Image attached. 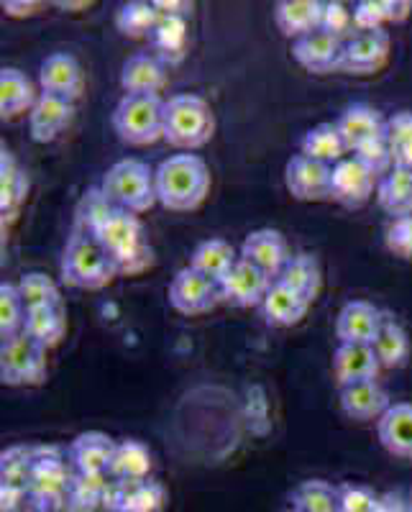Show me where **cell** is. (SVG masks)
I'll return each instance as SVG.
<instances>
[{
    "label": "cell",
    "instance_id": "ffe728a7",
    "mask_svg": "<svg viewBox=\"0 0 412 512\" xmlns=\"http://www.w3.org/2000/svg\"><path fill=\"white\" fill-rule=\"evenodd\" d=\"M382 372L379 356L374 346L364 344H338L333 351V377L338 387L356 382H372Z\"/></svg>",
    "mask_w": 412,
    "mask_h": 512
},
{
    "label": "cell",
    "instance_id": "f546056e",
    "mask_svg": "<svg viewBox=\"0 0 412 512\" xmlns=\"http://www.w3.org/2000/svg\"><path fill=\"white\" fill-rule=\"evenodd\" d=\"M300 154L336 167L338 162L346 159L349 149H346V141H343L336 123H318L310 131H305V136L300 139Z\"/></svg>",
    "mask_w": 412,
    "mask_h": 512
},
{
    "label": "cell",
    "instance_id": "60d3db41",
    "mask_svg": "<svg viewBox=\"0 0 412 512\" xmlns=\"http://www.w3.org/2000/svg\"><path fill=\"white\" fill-rule=\"evenodd\" d=\"M387 146L395 167L412 169V111L387 118Z\"/></svg>",
    "mask_w": 412,
    "mask_h": 512
},
{
    "label": "cell",
    "instance_id": "4dcf8cb0",
    "mask_svg": "<svg viewBox=\"0 0 412 512\" xmlns=\"http://www.w3.org/2000/svg\"><path fill=\"white\" fill-rule=\"evenodd\" d=\"M377 203L392 218L412 216V169H389L379 180Z\"/></svg>",
    "mask_w": 412,
    "mask_h": 512
},
{
    "label": "cell",
    "instance_id": "4fadbf2b",
    "mask_svg": "<svg viewBox=\"0 0 412 512\" xmlns=\"http://www.w3.org/2000/svg\"><path fill=\"white\" fill-rule=\"evenodd\" d=\"M389 57L387 31H356L343 44L341 72L349 75H374Z\"/></svg>",
    "mask_w": 412,
    "mask_h": 512
},
{
    "label": "cell",
    "instance_id": "bcb514c9",
    "mask_svg": "<svg viewBox=\"0 0 412 512\" xmlns=\"http://www.w3.org/2000/svg\"><path fill=\"white\" fill-rule=\"evenodd\" d=\"M341 487V512H379L382 495L364 484H338Z\"/></svg>",
    "mask_w": 412,
    "mask_h": 512
},
{
    "label": "cell",
    "instance_id": "9a60e30c",
    "mask_svg": "<svg viewBox=\"0 0 412 512\" xmlns=\"http://www.w3.org/2000/svg\"><path fill=\"white\" fill-rule=\"evenodd\" d=\"M290 249H287V239L277 228H256L241 244V259L254 264L256 269L267 272L272 280H277L285 264L290 262Z\"/></svg>",
    "mask_w": 412,
    "mask_h": 512
},
{
    "label": "cell",
    "instance_id": "e0dca14e",
    "mask_svg": "<svg viewBox=\"0 0 412 512\" xmlns=\"http://www.w3.org/2000/svg\"><path fill=\"white\" fill-rule=\"evenodd\" d=\"M82 67L72 54L54 52L41 62L39 88L41 93L57 95V98L75 103L82 93Z\"/></svg>",
    "mask_w": 412,
    "mask_h": 512
},
{
    "label": "cell",
    "instance_id": "681fc988",
    "mask_svg": "<svg viewBox=\"0 0 412 512\" xmlns=\"http://www.w3.org/2000/svg\"><path fill=\"white\" fill-rule=\"evenodd\" d=\"M41 3H16V0H3V11L8 16H34Z\"/></svg>",
    "mask_w": 412,
    "mask_h": 512
},
{
    "label": "cell",
    "instance_id": "836d02e7",
    "mask_svg": "<svg viewBox=\"0 0 412 512\" xmlns=\"http://www.w3.org/2000/svg\"><path fill=\"white\" fill-rule=\"evenodd\" d=\"M374 351H377L382 369H400L410 359V336H407L400 320L392 318L389 313H384L382 331L374 341Z\"/></svg>",
    "mask_w": 412,
    "mask_h": 512
},
{
    "label": "cell",
    "instance_id": "5bb4252c",
    "mask_svg": "<svg viewBox=\"0 0 412 512\" xmlns=\"http://www.w3.org/2000/svg\"><path fill=\"white\" fill-rule=\"evenodd\" d=\"M336 126L338 131H341L343 141H346L349 154H356L361 152L364 146L387 139V118H382V113H379L377 108H372V105L366 103L349 105V108L338 116Z\"/></svg>",
    "mask_w": 412,
    "mask_h": 512
},
{
    "label": "cell",
    "instance_id": "d6986e66",
    "mask_svg": "<svg viewBox=\"0 0 412 512\" xmlns=\"http://www.w3.org/2000/svg\"><path fill=\"white\" fill-rule=\"evenodd\" d=\"M72 116H75V103L72 100L39 93V100H36L29 113L31 139L36 144H49V141L62 134L64 128L70 126Z\"/></svg>",
    "mask_w": 412,
    "mask_h": 512
},
{
    "label": "cell",
    "instance_id": "816d5d0a",
    "mask_svg": "<svg viewBox=\"0 0 412 512\" xmlns=\"http://www.w3.org/2000/svg\"><path fill=\"white\" fill-rule=\"evenodd\" d=\"M287 512H297V510H287Z\"/></svg>",
    "mask_w": 412,
    "mask_h": 512
},
{
    "label": "cell",
    "instance_id": "ba28073f",
    "mask_svg": "<svg viewBox=\"0 0 412 512\" xmlns=\"http://www.w3.org/2000/svg\"><path fill=\"white\" fill-rule=\"evenodd\" d=\"M285 185L295 200L323 203V200H331L333 167L305 154H295L285 167Z\"/></svg>",
    "mask_w": 412,
    "mask_h": 512
},
{
    "label": "cell",
    "instance_id": "7dc6e473",
    "mask_svg": "<svg viewBox=\"0 0 412 512\" xmlns=\"http://www.w3.org/2000/svg\"><path fill=\"white\" fill-rule=\"evenodd\" d=\"M351 157L359 159L361 164H366V167L372 169L374 175H387L389 169H395V162H392V152H389V146H387V139L377 141V144H369L364 146L361 152L351 154Z\"/></svg>",
    "mask_w": 412,
    "mask_h": 512
},
{
    "label": "cell",
    "instance_id": "9c48e42d",
    "mask_svg": "<svg viewBox=\"0 0 412 512\" xmlns=\"http://www.w3.org/2000/svg\"><path fill=\"white\" fill-rule=\"evenodd\" d=\"M221 303V287L192 267L180 269L169 282V305L182 315H205Z\"/></svg>",
    "mask_w": 412,
    "mask_h": 512
},
{
    "label": "cell",
    "instance_id": "3957f363",
    "mask_svg": "<svg viewBox=\"0 0 412 512\" xmlns=\"http://www.w3.org/2000/svg\"><path fill=\"white\" fill-rule=\"evenodd\" d=\"M215 116L208 100L180 93L164 103V141L182 152H195L213 139Z\"/></svg>",
    "mask_w": 412,
    "mask_h": 512
},
{
    "label": "cell",
    "instance_id": "4316f807",
    "mask_svg": "<svg viewBox=\"0 0 412 512\" xmlns=\"http://www.w3.org/2000/svg\"><path fill=\"white\" fill-rule=\"evenodd\" d=\"M310 303L305 297H300L297 292H292L290 287H285L282 282L274 280L272 290L267 292L262 303V315L269 326L274 328H290L297 326L305 313H308Z\"/></svg>",
    "mask_w": 412,
    "mask_h": 512
},
{
    "label": "cell",
    "instance_id": "2e32d148",
    "mask_svg": "<svg viewBox=\"0 0 412 512\" xmlns=\"http://www.w3.org/2000/svg\"><path fill=\"white\" fill-rule=\"evenodd\" d=\"M384 313L377 305L366 300H351L341 308L336 318L338 344H364L374 346L379 331H382Z\"/></svg>",
    "mask_w": 412,
    "mask_h": 512
},
{
    "label": "cell",
    "instance_id": "7a4b0ae2",
    "mask_svg": "<svg viewBox=\"0 0 412 512\" xmlns=\"http://www.w3.org/2000/svg\"><path fill=\"white\" fill-rule=\"evenodd\" d=\"M93 239L103 246L105 254L111 256L116 274H141L154 262V251L146 239L144 223L136 213L116 208Z\"/></svg>",
    "mask_w": 412,
    "mask_h": 512
},
{
    "label": "cell",
    "instance_id": "d590c367",
    "mask_svg": "<svg viewBox=\"0 0 412 512\" xmlns=\"http://www.w3.org/2000/svg\"><path fill=\"white\" fill-rule=\"evenodd\" d=\"M149 39L154 44V57L162 59L164 64L180 62L187 44V18L162 16Z\"/></svg>",
    "mask_w": 412,
    "mask_h": 512
},
{
    "label": "cell",
    "instance_id": "ab89813d",
    "mask_svg": "<svg viewBox=\"0 0 412 512\" xmlns=\"http://www.w3.org/2000/svg\"><path fill=\"white\" fill-rule=\"evenodd\" d=\"M113 203L105 198V192L98 187H90L85 195L80 198V205H77V233H88V236H95L98 228L103 226L113 213Z\"/></svg>",
    "mask_w": 412,
    "mask_h": 512
},
{
    "label": "cell",
    "instance_id": "484cf974",
    "mask_svg": "<svg viewBox=\"0 0 412 512\" xmlns=\"http://www.w3.org/2000/svg\"><path fill=\"white\" fill-rule=\"evenodd\" d=\"M36 100H39V93L26 72H21L18 67L0 70V116L11 121L21 113H31Z\"/></svg>",
    "mask_w": 412,
    "mask_h": 512
},
{
    "label": "cell",
    "instance_id": "5b68a950",
    "mask_svg": "<svg viewBox=\"0 0 412 512\" xmlns=\"http://www.w3.org/2000/svg\"><path fill=\"white\" fill-rule=\"evenodd\" d=\"M162 95H123L113 108V131L128 146H149L164 139Z\"/></svg>",
    "mask_w": 412,
    "mask_h": 512
},
{
    "label": "cell",
    "instance_id": "52a82bcc",
    "mask_svg": "<svg viewBox=\"0 0 412 512\" xmlns=\"http://www.w3.org/2000/svg\"><path fill=\"white\" fill-rule=\"evenodd\" d=\"M0 379L8 387L41 384L47 379V349L26 333L8 338L0 346Z\"/></svg>",
    "mask_w": 412,
    "mask_h": 512
},
{
    "label": "cell",
    "instance_id": "ac0fdd59",
    "mask_svg": "<svg viewBox=\"0 0 412 512\" xmlns=\"http://www.w3.org/2000/svg\"><path fill=\"white\" fill-rule=\"evenodd\" d=\"M338 402L346 418L359 420V423H369V420H382V415L392 408L389 395L384 392L382 384L377 379L372 382H356L346 384L338 392Z\"/></svg>",
    "mask_w": 412,
    "mask_h": 512
},
{
    "label": "cell",
    "instance_id": "d6a6232c",
    "mask_svg": "<svg viewBox=\"0 0 412 512\" xmlns=\"http://www.w3.org/2000/svg\"><path fill=\"white\" fill-rule=\"evenodd\" d=\"M29 195V175L8 149L0 154V213L11 216Z\"/></svg>",
    "mask_w": 412,
    "mask_h": 512
},
{
    "label": "cell",
    "instance_id": "b9f144b4",
    "mask_svg": "<svg viewBox=\"0 0 412 512\" xmlns=\"http://www.w3.org/2000/svg\"><path fill=\"white\" fill-rule=\"evenodd\" d=\"M26 323V305L18 295V287L13 282H3L0 285V338H8L24 333Z\"/></svg>",
    "mask_w": 412,
    "mask_h": 512
},
{
    "label": "cell",
    "instance_id": "6da1fadb",
    "mask_svg": "<svg viewBox=\"0 0 412 512\" xmlns=\"http://www.w3.org/2000/svg\"><path fill=\"white\" fill-rule=\"evenodd\" d=\"M157 200L167 210L190 213L200 208L210 192V169L203 157L192 152L172 154L154 169Z\"/></svg>",
    "mask_w": 412,
    "mask_h": 512
},
{
    "label": "cell",
    "instance_id": "83f0119b",
    "mask_svg": "<svg viewBox=\"0 0 412 512\" xmlns=\"http://www.w3.org/2000/svg\"><path fill=\"white\" fill-rule=\"evenodd\" d=\"M151 472V451L136 438L116 443V454L111 461V477L123 484H141L146 482Z\"/></svg>",
    "mask_w": 412,
    "mask_h": 512
},
{
    "label": "cell",
    "instance_id": "603a6c76",
    "mask_svg": "<svg viewBox=\"0 0 412 512\" xmlns=\"http://www.w3.org/2000/svg\"><path fill=\"white\" fill-rule=\"evenodd\" d=\"M379 443L397 459H412V402H392L377 423Z\"/></svg>",
    "mask_w": 412,
    "mask_h": 512
},
{
    "label": "cell",
    "instance_id": "7bdbcfd3",
    "mask_svg": "<svg viewBox=\"0 0 412 512\" xmlns=\"http://www.w3.org/2000/svg\"><path fill=\"white\" fill-rule=\"evenodd\" d=\"M164 505V489L154 482L128 484L126 497L121 500V512H159Z\"/></svg>",
    "mask_w": 412,
    "mask_h": 512
},
{
    "label": "cell",
    "instance_id": "e575fe53",
    "mask_svg": "<svg viewBox=\"0 0 412 512\" xmlns=\"http://www.w3.org/2000/svg\"><path fill=\"white\" fill-rule=\"evenodd\" d=\"M24 333L29 338H34L36 344H41L44 349H54L67 333V313H64V305H52V308H36L26 313Z\"/></svg>",
    "mask_w": 412,
    "mask_h": 512
},
{
    "label": "cell",
    "instance_id": "30bf717a",
    "mask_svg": "<svg viewBox=\"0 0 412 512\" xmlns=\"http://www.w3.org/2000/svg\"><path fill=\"white\" fill-rule=\"evenodd\" d=\"M379 177L372 169L361 164L356 157H346L333 167V190L331 200L341 203L343 208L359 210L372 198H377Z\"/></svg>",
    "mask_w": 412,
    "mask_h": 512
},
{
    "label": "cell",
    "instance_id": "8d00e7d4",
    "mask_svg": "<svg viewBox=\"0 0 412 512\" xmlns=\"http://www.w3.org/2000/svg\"><path fill=\"white\" fill-rule=\"evenodd\" d=\"M292 510L297 512H341V487L325 479H308L295 489Z\"/></svg>",
    "mask_w": 412,
    "mask_h": 512
},
{
    "label": "cell",
    "instance_id": "ee69618b",
    "mask_svg": "<svg viewBox=\"0 0 412 512\" xmlns=\"http://www.w3.org/2000/svg\"><path fill=\"white\" fill-rule=\"evenodd\" d=\"M384 246L392 256L412 264V216L392 218L384 228Z\"/></svg>",
    "mask_w": 412,
    "mask_h": 512
},
{
    "label": "cell",
    "instance_id": "f907efd6",
    "mask_svg": "<svg viewBox=\"0 0 412 512\" xmlns=\"http://www.w3.org/2000/svg\"><path fill=\"white\" fill-rule=\"evenodd\" d=\"M407 512H412V489H410V495H407Z\"/></svg>",
    "mask_w": 412,
    "mask_h": 512
},
{
    "label": "cell",
    "instance_id": "f35d334b",
    "mask_svg": "<svg viewBox=\"0 0 412 512\" xmlns=\"http://www.w3.org/2000/svg\"><path fill=\"white\" fill-rule=\"evenodd\" d=\"M18 295L24 300L26 313L36 308H52V305H62V295H59L57 282L44 272H26L21 280L16 282Z\"/></svg>",
    "mask_w": 412,
    "mask_h": 512
},
{
    "label": "cell",
    "instance_id": "f6af8a7d",
    "mask_svg": "<svg viewBox=\"0 0 412 512\" xmlns=\"http://www.w3.org/2000/svg\"><path fill=\"white\" fill-rule=\"evenodd\" d=\"M320 29L346 41L349 36L356 34L354 8H346L343 3H338V0H328V3H323V18H320Z\"/></svg>",
    "mask_w": 412,
    "mask_h": 512
},
{
    "label": "cell",
    "instance_id": "277c9868",
    "mask_svg": "<svg viewBox=\"0 0 412 512\" xmlns=\"http://www.w3.org/2000/svg\"><path fill=\"white\" fill-rule=\"evenodd\" d=\"M100 190L111 200L113 208L128 210V213H146L157 200V180L154 169L141 159H118L108 167L100 180Z\"/></svg>",
    "mask_w": 412,
    "mask_h": 512
},
{
    "label": "cell",
    "instance_id": "44dd1931",
    "mask_svg": "<svg viewBox=\"0 0 412 512\" xmlns=\"http://www.w3.org/2000/svg\"><path fill=\"white\" fill-rule=\"evenodd\" d=\"M116 454V441L100 431L80 433L70 446V459L82 477L98 479L111 472V461Z\"/></svg>",
    "mask_w": 412,
    "mask_h": 512
},
{
    "label": "cell",
    "instance_id": "8fae6325",
    "mask_svg": "<svg viewBox=\"0 0 412 512\" xmlns=\"http://www.w3.org/2000/svg\"><path fill=\"white\" fill-rule=\"evenodd\" d=\"M343 44L346 41L338 39V36L315 29L292 41V57L302 70L313 72V75H328V72L341 70Z\"/></svg>",
    "mask_w": 412,
    "mask_h": 512
},
{
    "label": "cell",
    "instance_id": "d4e9b609",
    "mask_svg": "<svg viewBox=\"0 0 412 512\" xmlns=\"http://www.w3.org/2000/svg\"><path fill=\"white\" fill-rule=\"evenodd\" d=\"M323 3L320 0H279L274 6V24L287 39H300L320 29Z\"/></svg>",
    "mask_w": 412,
    "mask_h": 512
},
{
    "label": "cell",
    "instance_id": "8992f818",
    "mask_svg": "<svg viewBox=\"0 0 412 512\" xmlns=\"http://www.w3.org/2000/svg\"><path fill=\"white\" fill-rule=\"evenodd\" d=\"M62 277L67 285L77 290H103L118 274L113 269L111 256L105 254V249L93 236L75 233L64 251Z\"/></svg>",
    "mask_w": 412,
    "mask_h": 512
},
{
    "label": "cell",
    "instance_id": "74e56055",
    "mask_svg": "<svg viewBox=\"0 0 412 512\" xmlns=\"http://www.w3.org/2000/svg\"><path fill=\"white\" fill-rule=\"evenodd\" d=\"M159 11L154 3H123L116 13V29L128 39H141V36H151V31L159 24Z\"/></svg>",
    "mask_w": 412,
    "mask_h": 512
},
{
    "label": "cell",
    "instance_id": "7402d4cb",
    "mask_svg": "<svg viewBox=\"0 0 412 512\" xmlns=\"http://www.w3.org/2000/svg\"><path fill=\"white\" fill-rule=\"evenodd\" d=\"M118 80L126 95H159L167 85V64L149 52L134 54L123 62Z\"/></svg>",
    "mask_w": 412,
    "mask_h": 512
},
{
    "label": "cell",
    "instance_id": "cb8c5ba5",
    "mask_svg": "<svg viewBox=\"0 0 412 512\" xmlns=\"http://www.w3.org/2000/svg\"><path fill=\"white\" fill-rule=\"evenodd\" d=\"M238 259H241V251L233 249L231 241L208 239L200 241V244L195 246L187 267H192L198 274L208 277L215 285H221V282L226 280V274L236 267Z\"/></svg>",
    "mask_w": 412,
    "mask_h": 512
},
{
    "label": "cell",
    "instance_id": "7c38bea8",
    "mask_svg": "<svg viewBox=\"0 0 412 512\" xmlns=\"http://www.w3.org/2000/svg\"><path fill=\"white\" fill-rule=\"evenodd\" d=\"M274 280L267 272L256 269L254 264L238 259L236 267L226 274V280L221 282V300L233 305V308H262L264 297L272 290Z\"/></svg>",
    "mask_w": 412,
    "mask_h": 512
},
{
    "label": "cell",
    "instance_id": "f1b7e54d",
    "mask_svg": "<svg viewBox=\"0 0 412 512\" xmlns=\"http://www.w3.org/2000/svg\"><path fill=\"white\" fill-rule=\"evenodd\" d=\"M277 282H282L292 292L305 297L308 303H313L320 290H323V269H320V262L313 254H295L290 256V262L285 264Z\"/></svg>",
    "mask_w": 412,
    "mask_h": 512
},
{
    "label": "cell",
    "instance_id": "c3c4849f",
    "mask_svg": "<svg viewBox=\"0 0 412 512\" xmlns=\"http://www.w3.org/2000/svg\"><path fill=\"white\" fill-rule=\"evenodd\" d=\"M379 512H407V497H402L400 492H387L379 502Z\"/></svg>",
    "mask_w": 412,
    "mask_h": 512
},
{
    "label": "cell",
    "instance_id": "1f68e13d",
    "mask_svg": "<svg viewBox=\"0 0 412 512\" xmlns=\"http://www.w3.org/2000/svg\"><path fill=\"white\" fill-rule=\"evenodd\" d=\"M410 0H361L354 6L356 31H384L387 24H400L410 16Z\"/></svg>",
    "mask_w": 412,
    "mask_h": 512
}]
</instances>
